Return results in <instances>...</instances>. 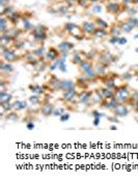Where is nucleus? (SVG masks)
<instances>
[{"mask_svg": "<svg viewBox=\"0 0 138 182\" xmlns=\"http://www.w3.org/2000/svg\"><path fill=\"white\" fill-rule=\"evenodd\" d=\"M130 85H129L128 82L122 83V84H116V87H114V96L115 98L119 101L120 103H126L129 100V98L131 97V93L132 92L130 91Z\"/></svg>", "mask_w": 138, "mask_h": 182, "instance_id": "nucleus-1", "label": "nucleus"}, {"mask_svg": "<svg viewBox=\"0 0 138 182\" xmlns=\"http://www.w3.org/2000/svg\"><path fill=\"white\" fill-rule=\"evenodd\" d=\"M117 78H120V75L117 73H114V72H106V74L102 76H99L98 79L99 82L102 83V85L108 87V89L114 90V87H116V83H115V80Z\"/></svg>", "mask_w": 138, "mask_h": 182, "instance_id": "nucleus-2", "label": "nucleus"}, {"mask_svg": "<svg viewBox=\"0 0 138 182\" xmlns=\"http://www.w3.org/2000/svg\"><path fill=\"white\" fill-rule=\"evenodd\" d=\"M50 98H51V96L46 94L45 101L43 102V104L39 106V113L45 118H49L51 117V116H53V111L54 109H55V104L50 101Z\"/></svg>", "mask_w": 138, "mask_h": 182, "instance_id": "nucleus-3", "label": "nucleus"}, {"mask_svg": "<svg viewBox=\"0 0 138 182\" xmlns=\"http://www.w3.org/2000/svg\"><path fill=\"white\" fill-rule=\"evenodd\" d=\"M60 82H61V79L58 78L55 74H50L47 81H46L43 85L44 87H45L46 92L56 93V92H59V90H60Z\"/></svg>", "mask_w": 138, "mask_h": 182, "instance_id": "nucleus-4", "label": "nucleus"}, {"mask_svg": "<svg viewBox=\"0 0 138 182\" xmlns=\"http://www.w3.org/2000/svg\"><path fill=\"white\" fill-rule=\"evenodd\" d=\"M115 61V56L112 55L108 50H103L99 53L98 55V63L101 65L105 66L106 68L110 67L112 63Z\"/></svg>", "mask_w": 138, "mask_h": 182, "instance_id": "nucleus-5", "label": "nucleus"}, {"mask_svg": "<svg viewBox=\"0 0 138 182\" xmlns=\"http://www.w3.org/2000/svg\"><path fill=\"white\" fill-rule=\"evenodd\" d=\"M93 96V90H85V91H80L77 96L78 104L87 105L91 102Z\"/></svg>", "mask_w": 138, "mask_h": 182, "instance_id": "nucleus-6", "label": "nucleus"}, {"mask_svg": "<svg viewBox=\"0 0 138 182\" xmlns=\"http://www.w3.org/2000/svg\"><path fill=\"white\" fill-rule=\"evenodd\" d=\"M2 58H3L5 61L7 63H16V61H19L21 60V56L18 55V54L15 52V50L13 49H8V48H4L2 47Z\"/></svg>", "mask_w": 138, "mask_h": 182, "instance_id": "nucleus-7", "label": "nucleus"}, {"mask_svg": "<svg viewBox=\"0 0 138 182\" xmlns=\"http://www.w3.org/2000/svg\"><path fill=\"white\" fill-rule=\"evenodd\" d=\"M47 27L44 25H38L32 30V37L36 41L44 42L47 39Z\"/></svg>", "mask_w": 138, "mask_h": 182, "instance_id": "nucleus-8", "label": "nucleus"}, {"mask_svg": "<svg viewBox=\"0 0 138 182\" xmlns=\"http://www.w3.org/2000/svg\"><path fill=\"white\" fill-rule=\"evenodd\" d=\"M78 94H79V92L77 91V89L62 92V93H61V97L59 98V101L65 102V104H67V103H70V102H73L74 100L77 99Z\"/></svg>", "mask_w": 138, "mask_h": 182, "instance_id": "nucleus-9", "label": "nucleus"}, {"mask_svg": "<svg viewBox=\"0 0 138 182\" xmlns=\"http://www.w3.org/2000/svg\"><path fill=\"white\" fill-rule=\"evenodd\" d=\"M119 101L116 99L115 97L113 98H110V99H104L102 102L99 104V106L101 107V108H104V109H107V110L111 111L112 113L113 110H114L115 108L117 107V105L119 104Z\"/></svg>", "mask_w": 138, "mask_h": 182, "instance_id": "nucleus-10", "label": "nucleus"}, {"mask_svg": "<svg viewBox=\"0 0 138 182\" xmlns=\"http://www.w3.org/2000/svg\"><path fill=\"white\" fill-rule=\"evenodd\" d=\"M95 68V63H93V60H88V58H84L82 60V63L78 66V71L80 73V75H83L86 72L91 71V69Z\"/></svg>", "mask_w": 138, "mask_h": 182, "instance_id": "nucleus-11", "label": "nucleus"}, {"mask_svg": "<svg viewBox=\"0 0 138 182\" xmlns=\"http://www.w3.org/2000/svg\"><path fill=\"white\" fill-rule=\"evenodd\" d=\"M112 113L117 118H125L130 113V108L126 103H119L116 108L112 111Z\"/></svg>", "mask_w": 138, "mask_h": 182, "instance_id": "nucleus-12", "label": "nucleus"}, {"mask_svg": "<svg viewBox=\"0 0 138 182\" xmlns=\"http://www.w3.org/2000/svg\"><path fill=\"white\" fill-rule=\"evenodd\" d=\"M58 58H60V52H59L58 48L50 47L45 54V60L48 63H53V61H55Z\"/></svg>", "mask_w": 138, "mask_h": 182, "instance_id": "nucleus-13", "label": "nucleus"}, {"mask_svg": "<svg viewBox=\"0 0 138 182\" xmlns=\"http://www.w3.org/2000/svg\"><path fill=\"white\" fill-rule=\"evenodd\" d=\"M77 89L76 87V82L71 79H61L60 82V90L59 92H65V91H70V90H75Z\"/></svg>", "mask_w": 138, "mask_h": 182, "instance_id": "nucleus-14", "label": "nucleus"}, {"mask_svg": "<svg viewBox=\"0 0 138 182\" xmlns=\"http://www.w3.org/2000/svg\"><path fill=\"white\" fill-rule=\"evenodd\" d=\"M28 90H29L32 94H36V95L44 96V95L47 94V92H46L44 85L38 84V83H30V84H28Z\"/></svg>", "mask_w": 138, "mask_h": 182, "instance_id": "nucleus-15", "label": "nucleus"}, {"mask_svg": "<svg viewBox=\"0 0 138 182\" xmlns=\"http://www.w3.org/2000/svg\"><path fill=\"white\" fill-rule=\"evenodd\" d=\"M0 70H1L2 74H4V75H5V74L6 75H10V74H12L13 72L15 71L12 63H7V61H5L3 58L0 61Z\"/></svg>", "mask_w": 138, "mask_h": 182, "instance_id": "nucleus-16", "label": "nucleus"}, {"mask_svg": "<svg viewBox=\"0 0 138 182\" xmlns=\"http://www.w3.org/2000/svg\"><path fill=\"white\" fill-rule=\"evenodd\" d=\"M45 101V95H36V94H33L31 95L29 98H28V102L31 103L33 106H39V105L43 104V102Z\"/></svg>", "mask_w": 138, "mask_h": 182, "instance_id": "nucleus-17", "label": "nucleus"}, {"mask_svg": "<svg viewBox=\"0 0 138 182\" xmlns=\"http://www.w3.org/2000/svg\"><path fill=\"white\" fill-rule=\"evenodd\" d=\"M13 103V110L21 111L28 108V102L26 100H15Z\"/></svg>", "mask_w": 138, "mask_h": 182, "instance_id": "nucleus-18", "label": "nucleus"}, {"mask_svg": "<svg viewBox=\"0 0 138 182\" xmlns=\"http://www.w3.org/2000/svg\"><path fill=\"white\" fill-rule=\"evenodd\" d=\"M75 82H76V87H77V89H79L80 91H85V90L89 89V82L85 79L82 75L77 77V79L75 80Z\"/></svg>", "mask_w": 138, "mask_h": 182, "instance_id": "nucleus-19", "label": "nucleus"}, {"mask_svg": "<svg viewBox=\"0 0 138 182\" xmlns=\"http://www.w3.org/2000/svg\"><path fill=\"white\" fill-rule=\"evenodd\" d=\"M99 90H100L101 94L103 95L104 99H110V98H113L115 97L114 96V91L111 89H108V87H104V85H101L99 87Z\"/></svg>", "mask_w": 138, "mask_h": 182, "instance_id": "nucleus-20", "label": "nucleus"}, {"mask_svg": "<svg viewBox=\"0 0 138 182\" xmlns=\"http://www.w3.org/2000/svg\"><path fill=\"white\" fill-rule=\"evenodd\" d=\"M83 77L85 78L87 81H88L89 83L91 82H95V81H99L98 79V74H97V72H96V70H95V68L93 69H91V71H88V72H86L85 74H83Z\"/></svg>", "mask_w": 138, "mask_h": 182, "instance_id": "nucleus-21", "label": "nucleus"}, {"mask_svg": "<svg viewBox=\"0 0 138 182\" xmlns=\"http://www.w3.org/2000/svg\"><path fill=\"white\" fill-rule=\"evenodd\" d=\"M3 119L6 120V121H13V122L21 121L19 116V111H16V110H10L8 111V113H6Z\"/></svg>", "mask_w": 138, "mask_h": 182, "instance_id": "nucleus-22", "label": "nucleus"}, {"mask_svg": "<svg viewBox=\"0 0 138 182\" xmlns=\"http://www.w3.org/2000/svg\"><path fill=\"white\" fill-rule=\"evenodd\" d=\"M96 29H97L96 24L91 23V22H83L82 23V30H83V32H85V34H93Z\"/></svg>", "mask_w": 138, "mask_h": 182, "instance_id": "nucleus-23", "label": "nucleus"}, {"mask_svg": "<svg viewBox=\"0 0 138 182\" xmlns=\"http://www.w3.org/2000/svg\"><path fill=\"white\" fill-rule=\"evenodd\" d=\"M126 104L128 105V106L133 107V108L138 104V90L133 91L132 93H131V97L129 98V100L126 102Z\"/></svg>", "mask_w": 138, "mask_h": 182, "instance_id": "nucleus-24", "label": "nucleus"}, {"mask_svg": "<svg viewBox=\"0 0 138 182\" xmlns=\"http://www.w3.org/2000/svg\"><path fill=\"white\" fill-rule=\"evenodd\" d=\"M119 8H120V5L116 2H109L108 4L106 5V10L107 13L109 14H112V15H115L119 12Z\"/></svg>", "mask_w": 138, "mask_h": 182, "instance_id": "nucleus-25", "label": "nucleus"}, {"mask_svg": "<svg viewBox=\"0 0 138 182\" xmlns=\"http://www.w3.org/2000/svg\"><path fill=\"white\" fill-rule=\"evenodd\" d=\"M103 100H104V97H103V95L101 94L100 90H99V87H96V89L93 90V102L96 103V104H100Z\"/></svg>", "mask_w": 138, "mask_h": 182, "instance_id": "nucleus-26", "label": "nucleus"}, {"mask_svg": "<svg viewBox=\"0 0 138 182\" xmlns=\"http://www.w3.org/2000/svg\"><path fill=\"white\" fill-rule=\"evenodd\" d=\"M14 99V96L6 91L0 92V102H12Z\"/></svg>", "mask_w": 138, "mask_h": 182, "instance_id": "nucleus-27", "label": "nucleus"}, {"mask_svg": "<svg viewBox=\"0 0 138 182\" xmlns=\"http://www.w3.org/2000/svg\"><path fill=\"white\" fill-rule=\"evenodd\" d=\"M83 60H84V58L82 57V55H81L79 52L75 51V52H74V54H73V57H72L71 61H72V63H73V65H75V66H77V67H78V66L82 63Z\"/></svg>", "mask_w": 138, "mask_h": 182, "instance_id": "nucleus-28", "label": "nucleus"}, {"mask_svg": "<svg viewBox=\"0 0 138 182\" xmlns=\"http://www.w3.org/2000/svg\"><path fill=\"white\" fill-rule=\"evenodd\" d=\"M118 26H119L120 30H122V32H131L134 29V27H133L129 22H120Z\"/></svg>", "mask_w": 138, "mask_h": 182, "instance_id": "nucleus-29", "label": "nucleus"}, {"mask_svg": "<svg viewBox=\"0 0 138 182\" xmlns=\"http://www.w3.org/2000/svg\"><path fill=\"white\" fill-rule=\"evenodd\" d=\"M7 29H8V19H6L4 16H2L1 21H0V30H1V34H4Z\"/></svg>", "mask_w": 138, "mask_h": 182, "instance_id": "nucleus-30", "label": "nucleus"}, {"mask_svg": "<svg viewBox=\"0 0 138 182\" xmlns=\"http://www.w3.org/2000/svg\"><path fill=\"white\" fill-rule=\"evenodd\" d=\"M95 70H96V72H97L98 76L104 75V74H106V72H107V68L105 67V66L99 63L95 66Z\"/></svg>", "mask_w": 138, "mask_h": 182, "instance_id": "nucleus-31", "label": "nucleus"}, {"mask_svg": "<svg viewBox=\"0 0 138 182\" xmlns=\"http://www.w3.org/2000/svg\"><path fill=\"white\" fill-rule=\"evenodd\" d=\"M20 18H21V16H20L19 13L17 12H13L10 15H8L7 16V19L12 22L13 24H17L18 23V21L20 20Z\"/></svg>", "mask_w": 138, "mask_h": 182, "instance_id": "nucleus-32", "label": "nucleus"}, {"mask_svg": "<svg viewBox=\"0 0 138 182\" xmlns=\"http://www.w3.org/2000/svg\"><path fill=\"white\" fill-rule=\"evenodd\" d=\"M122 30H120L119 26L113 25L110 27V30H109V34H111V37H119V34H122Z\"/></svg>", "mask_w": 138, "mask_h": 182, "instance_id": "nucleus-33", "label": "nucleus"}, {"mask_svg": "<svg viewBox=\"0 0 138 182\" xmlns=\"http://www.w3.org/2000/svg\"><path fill=\"white\" fill-rule=\"evenodd\" d=\"M0 107L3 111L8 113V111L13 110V103L12 102H0Z\"/></svg>", "mask_w": 138, "mask_h": 182, "instance_id": "nucleus-34", "label": "nucleus"}, {"mask_svg": "<svg viewBox=\"0 0 138 182\" xmlns=\"http://www.w3.org/2000/svg\"><path fill=\"white\" fill-rule=\"evenodd\" d=\"M96 25H97L99 28H103V29H107V28H109L108 23L101 18H96Z\"/></svg>", "mask_w": 138, "mask_h": 182, "instance_id": "nucleus-35", "label": "nucleus"}, {"mask_svg": "<svg viewBox=\"0 0 138 182\" xmlns=\"http://www.w3.org/2000/svg\"><path fill=\"white\" fill-rule=\"evenodd\" d=\"M93 36L98 37V38H104V37L108 36V31L106 29H103V28H97L96 31L93 32Z\"/></svg>", "mask_w": 138, "mask_h": 182, "instance_id": "nucleus-36", "label": "nucleus"}, {"mask_svg": "<svg viewBox=\"0 0 138 182\" xmlns=\"http://www.w3.org/2000/svg\"><path fill=\"white\" fill-rule=\"evenodd\" d=\"M32 53H33L34 55H36L38 58L43 57V56L46 54V52H45V47H44V46H42V47H39V49L33 50V51H32Z\"/></svg>", "mask_w": 138, "mask_h": 182, "instance_id": "nucleus-37", "label": "nucleus"}, {"mask_svg": "<svg viewBox=\"0 0 138 182\" xmlns=\"http://www.w3.org/2000/svg\"><path fill=\"white\" fill-rule=\"evenodd\" d=\"M65 113V107H55V109L53 111V117H60Z\"/></svg>", "mask_w": 138, "mask_h": 182, "instance_id": "nucleus-38", "label": "nucleus"}, {"mask_svg": "<svg viewBox=\"0 0 138 182\" xmlns=\"http://www.w3.org/2000/svg\"><path fill=\"white\" fill-rule=\"evenodd\" d=\"M127 22H129V23H130L133 27H136V26H138V18H136L135 16H130L128 19H127Z\"/></svg>", "mask_w": 138, "mask_h": 182, "instance_id": "nucleus-39", "label": "nucleus"}, {"mask_svg": "<svg viewBox=\"0 0 138 182\" xmlns=\"http://www.w3.org/2000/svg\"><path fill=\"white\" fill-rule=\"evenodd\" d=\"M23 23H24V29H25V30H30V29H32V28H33V26L31 25V23H30L27 19L24 18L23 19Z\"/></svg>", "mask_w": 138, "mask_h": 182, "instance_id": "nucleus-40", "label": "nucleus"}, {"mask_svg": "<svg viewBox=\"0 0 138 182\" xmlns=\"http://www.w3.org/2000/svg\"><path fill=\"white\" fill-rule=\"evenodd\" d=\"M120 78H122V80H125V81L127 82V81H129L130 79H132V78H133V75H132V74L129 73V72H127V73L122 74V75H120Z\"/></svg>", "mask_w": 138, "mask_h": 182, "instance_id": "nucleus-41", "label": "nucleus"}, {"mask_svg": "<svg viewBox=\"0 0 138 182\" xmlns=\"http://www.w3.org/2000/svg\"><path fill=\"white\" fill-rule=\"evenodd\" d=\"M70 117H71L70 113H67V111H65L62 116H60V117H59V120H60L61 122H67V121H69V120H70Z\"/></svg>", "mask_w": 138, "mask_h": 182, "instance_id": "nucleus-42", "label": "nucleus"}, {"mask_svg": "<svg viewBox=\"0 0 138 182\" xmlns=\"http://www.w3.org/2000/svg\"><path fill=\"white\" fill-rule=\"evenodd\" d=\"M101 113L98 110V109H93L91 110V117L93 118V119H97V118H99V119H101Z\"/></svg>", "mask_w": 138, "mask_h": 182, "instance_id": "nucleus-43", "label": "nucleus"}, {"mask_svg": "<svg viewBox=\"0 0 138 182\" xmlns=\"http://www.w3.org/2000/svg\"><path fill=\"white\" fill-rule=\"evenodd\" d=\"M107 120H108L109 122H111V123H119V120H118V118L117 117H115L114 115L112 116V117H107Z\"/></svg>", "mask_w": 138, "mask_h": 182, "instance_id": "nucleus-44", "label": "nucleus"}, {"mask_svg": "<svg viewBox=\"0 0 138 182\" xmlns=\"http://www.w3.org/2000/svg\"><path fill=\"white\" fill-rule=\"evenodd\" d=\"M36 122H28L26 123V128L28 129V130H33L34 128H36V124H34Z\"/></svg>", "mask_w": 138, "mask_h": 182, "instance_id": "nucleus-45", "label": "nucleus"}, {"mask_svg": "<svg viewBox=\"0 0 138 182\" xmlns=\"http://www.w3.org/2000/svg\"><path fill=\"white\" fill-rule=\"evenodd\" d=\"M15 47L17 48V49H22L23 48V46H24V43L23 42H21V41H15Z\"/></svg>", "mask_w": 138, "mask_h": 182, "instance_id": "nucleus-46", "label": "nucleus"}, {"mask_svg": "<svg viewBox=\"0 0 138 182\" xmlns=\"http://www.w3.org/2000/svg\"><path fill=\"white\" fill-rule=\"evenodd\" d=\"M128 13H129V15H130V16H135V14L137 13V10L135 7H131V8H129V10H128Z\"/></svg>", "mask_w": 138, "mask_h": 182, "instance_id": "nucleus-47", "label": "nucleus"}, {"mask_svg": "<svg viewBox=\"0 0 138 182\" xmlns=\"http://www.w3.org/2000/svg\"><path fill=\"white\" fill-rule=\"evenodd\" d=\"M88 1H89V0H77V3H78L80 6H85Z\"/></svg>", "mask_w": 138, "mask_h": 182, "instance_id": "nucleus-48", "label": "nucleus"}, {"mask_svg": "<svg viewBox=\"0 0 138 182\" xmlns=\"http://www.w3.org/2000/svg\"><path fill=\"white\" fill-rule=\"evenodd\" d=\"M8 3H10V0H0V4L2 7H5Z\"/></svg>", "mask_w": 138, "mask_h": 182, "instance_id": "nucleus-49", "label": "nucleus"}, {"mask_svg": "<svg viewBox=\"0 0 138 182\" xmlns=\"http://www.w3.org/2000/svg\"><path fill=\"white\" fill-rule=\"evenodd\" d=\"M101 6H99V5H97V6H95V7H93V12H97V13H101Z\"/></svg>", "mask_w": 138, "mask_h": 182, "instance_id": "nucleus-50", "label": "nucleus"}, {"mask_svg": "<svg viewBox=\"0 0 138 182\" xmlns=\"http://www.w3.org/2000/svg\"><path fill=\"white\" fill-rule=\"evenodd\" d=\"M100 120L101 119H99V118H97V119H93V125H95V126H98L99 123H100Z\"/></svg>", "mask_w": 138, "mask_h": 182, "instance_id": "nucleus-51", "label": "nucleus"}, {"mask_svg": "<svg viewBox=\"0 0 138 182\" xmlns=\"http://www.w3.org/2000/svg\"><path fill=\"white\" fill-rule=\"evenodd\" d=\"M118 43H119V44H126L127 43V39H119Z\"/></svg>", "mask_w": 138, "mask_h": 182, "instance_id": "nucleus-52", "label": "nucleus"}, {"mask_svg": "<svg viewBox=\"0 0 138 182\" xmlns=\"http://www.w3.org/2000/svg\"><path fill=\"white\" fill-rule=\"evenodd\" d=\"M110 129H111V130H117V127L114 126V125H111V126H110Z\"/></svg>", "mask_w": 138, "mask_h": 182, "instance_id": "nucleus-53", "label": "nucleus"}, {"mask_svg": "<svg viewBox=\"0 0 138 182\" xmlns=\"http://www.w3.org/2000/svg\"><path fill=\"white\" fill-rule=\"evenodd\" d=\"M130 3H133V4H137V3H138V0H130Z\"/></svg>", "mask_w": 138, "mask_h": 182, "instance_id": "nucleus-54", "label": "nucleus"}, {"mask_svg": "<svg viewBox=\"0 0 138 182\" xmlns=\"http://www.w3.org/2000/svg\"><path fill=\"white\" fill-rule=\"evenodd\" d=\"M134 111H135V113H138V104L134 107Z\"/></svg>", "mask_w": 138, "mask_h": 182, "instance_id": "nucleus-55", "label": "nucleus"}, {"mask_svg": "<svg viewBox=\"0 0 138 182\" xmlns=\"http://www.w3.org/2000/svg\"><path fill=\"white\" fill-rule=\"evenodd\" d=\"M89 1H93V2H95V1H98V0H89Z\"/></svg>", "mask_w": 138, "mask_h": 182, "instance_id": "nucleus-56", "label": "nucleus"}]
</instances>
